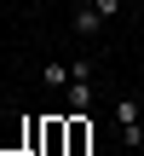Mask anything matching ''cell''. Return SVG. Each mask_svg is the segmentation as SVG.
<instances>
[{
  "label": "cell",
  "mask_w": 144,
  "mask_h": 156,
  "mask_svg": "<svg viewBox=\"0 0 144 156\" xmlns=\"http://www.w3.org/2000/svg\"><path fill=\"white\" fill-rule=\"evenodd\" d=\"M115 122H121V139L139 151L144 145V122H139V98H115Z\"/></svg>",
  "instance_id": "1"
},
{
  "label": "cell",
  "mask_w": 144,
  "mask_h": 156,
  "mask_svg": "<svg viewBox=\"0 0 144 156\" xmlns=\"http://www.w3.org/2000/svg\"><path fill=\"white\" fill-rule=\"evenodd\" d=\"M98 29H104V17H98V6H92V0H87V6H81V12H75V35H81V41H87V35H98Z\"/></svg>",
  "instance_id": "2"
},
{
  "label": "cell",
  "mask_w": 144,
  "mask_h": 156,
  "mask_svg": "<svg viewBox=\"0 0 144 156\" xmlns=\"http://www.w3.org/2000/svg\"><path fill=\"white\" fill-rule=\"evenodd\" d=\"M92 104V81H69V110H87Z\"/></svg>",
  "instance_id": "3"
},
{
  "label": "cell",
  "mask_w": 144,
  "mask_h": 156,
  "mask_svg": "<svg viewBox=\"0 0 144 156\" xmlns=\"http://www.w3.org/2000/svg\"><path fill=\"white\" fill-rule=\"evenodd\" d=\"M75 75H69V64H46V87H69Z\"/></svg>",
  "instance_id": "4"
},
{
  "label": "cell",
  "mask_w": 144,
  "mask_h": 156,
  "mask_svg": "<svg viewBox=\"0 0 144 156\" xmlns=\"http://www.w3.org/2000/svg\"><path fill=\"white\" fill-rule=\"evenodd\" d=\"M69 151H87V122H69Z\"/></svg>",
  "instance_id": "5"
},
{
  "label": "cell",
  "mask_w": 144,
  "mask_h": 156,
  "mask_svg": "<svg viewBox=\"0 0 144 156\" xmlns=\"http://www.w3.org/2000/svg\"><path fill=\"white\" fill-rule=\"evenodd\" d=\"M92 6H98V17H115L121 12V0H92Z\"/></svg>",
  "instance_id": "6"
}]
</instances>
